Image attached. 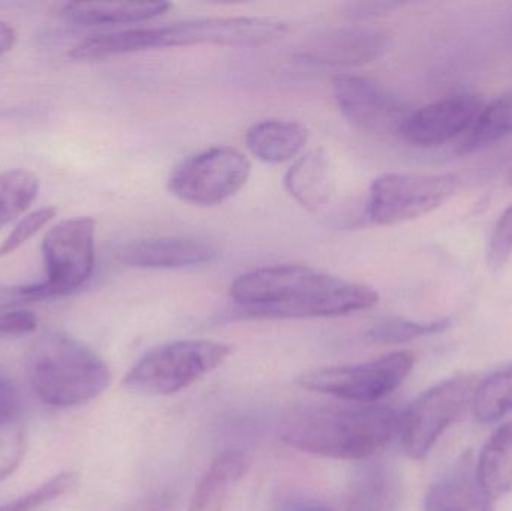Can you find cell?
I'll return each instance as SVG.
<instances>
[{"label": "cell", "instance_id": "21", "mask_svg": "<svg viewBox=\"0 0 512 511\" xmlns=\"http://www.w3.org/2000/svg\"><path fill=\"white\" fill-rule=\"evenodd\" d=\"M477 476L484 492L493 501L512 489V422L501 426L481 450Z\"/></svg>", "mask_w": 512, "mask_h": 511}, {"label": "cell", "instance_id": "6", "mask_svg": "<svg viewBox=\"0 0 512 511\" xmlns=\"http://www.w3.org/2000/svg\"><path fill=\"white\" fill-rule=\"evenodd\" d=\"M233 353L231 345L207 339L170 342L144 354L123 386L141 395H174L224 365Z\"/></svg>", "mask_w": 512, "mask_h": 511}, {"label": "cell", "instance_id": "35", "mask_svg": "<svg viewBox=\"0 0 512 511\" xmlns=\"http://www.w3.org/2000/svg\"><path fill=\"white\" fill-rule=\"evenodd\" d=\"M510 180H511V183H512V173H511V177H510Z\"/></svg>", "mask_w": 512, "mask_h": 511}, {"label": "cell", "instance_id": "24", "mask_svg": "<svg viewBox=\"0 0 512 511\" xmlns=\"http://www.w3.org/2000/svg\"><path fill=\"white\" fill-rule=\"evenodd\" d=\"M38 189L39 180L32 171L17 168L0 174V228L32 204Z\"/></svg>", "mask_w": 512, "mask_h": 511}, {"label": "cell", "instance_id": "12", "mask_svg": "<svg viewBox=\"0 0 512 511\" xmlns=\"http://www.w3.org/2000/svg\"><path fill=\"white\" fill-rule=\"evenodd\" d=\"M483 108V99L471 93L445 96L411 111L400 135L412 146H441L471 131Z\"/></svg>", "mask_w": 512, "mask_h": 511}, {"label": "cell", "instance_id": "19", "mask_svg": "<svg viewBox=\"0 0 512 511\" xmlns=\"http://www.w3.org/2000/svg\"><path fill=\"white\" fill-rule=\"evenodd\" d=\"M309 141V129L295 120L265 119L255 123L246 134V146L259 161L283 164L303 152Z\"/></svg>", "mask_w": 512, "mask_h": 511}, {"label": "cell", "instance_id": "26", "mask_svg": "<svg viewBox=\"0 0 512 511\" xmlns=\"http://www.w3.org/2000/svg\"><path fill=\"white\" fill-rule=\"evenodd\" d=\"M26 453V432L20 423H0V482L20 467Z\"/></svg>", "mask_w": 512, "mask_h": 511}, {"label": "cell", "instance_id": "32", "mask_svg": "<svg viewBox=\"0 0 512 511\" xmlns=\"http://www.w3.org/2000/svg\"><path fill=\"white\" fill-rule=\"evenodd\" d=\"M48 503V492L38 488L23 497L15 498L14 501L2 504L0 511H32Z\"/></svg>", "mask_w": 512, "mask_h": 511}, {"label": "cell", "instance_id": "10", "mask_svg": "<svg viewBox=\"0 0 512 511\" xmlns=\"http://www.w3.org/2000/svg\"><path fill=\"white\" fill-rule=\"evenodd\" d=\"M477 381L456 377L427 390L400 417V440L408 458L421 461L444 432L472 407Z\"/></svg>", "mask_w": 512, "mask_h": 511}, {"label": "cell", "instance_id": "5", "mask_svg": "<svg viewBox=\"0 0 512 511\" xmlns=\"http://www.w3.org/2000/svg\"><path fill=\"white\" fill-rule=\"evenodd\" d=\"M95 219H65L42 240L45 279L0 287V311L69 296L87 284L95 269Z\"/></svg>", "mask_w": 512, "mask_h": 511}, {"label": "cell", "instance_id": "22", "mask_svg": "<svg viewBox=\"0 0 512 511\" xmlns=\"http://www.w3.org/2000/svg\"><path fill=\"white\" fill-rule=\"evenodd\" d=\"M512 135V93L484 105L463 143V152H474Z\"/></svg>", "mask_w": 512, "mask_h": 511}, {"label": "cell", "instance_id": "28", "mask_svg": "<svg viewBox=\"0 0 512 511\" xmlns=\"http://www.w3.org/2000/svg\"><path fill=\"white\" fill-rule=\"evenodd\" d=\"M512 257V206L508 207L495 230H493L492 237H490L489 254H487V261L489 267L493 272L501 270L505 264L510 261Z\"/></svg>", "mask_w": 512, "mask_h": 511}, {"label": "cell", "instance_id": "3", "mask_svg": "<svg viewBox=\"0 0 512 511\" xmlns=\"http://www.w3.org/2000/svg\"><path fill=\"white\" fill-rule=\"evenodd\" d=\"M285 32L286 24L271 17L198 18L167 26L140 27L90 36L78 42L69 51V57L77 62H93L165 47H254L274 41Z\"/></svg>", "mask_w": 512, "mask_h": 511}, {"label": "cell", "instance_id": "29", "mask_svg": "<svg viewBox=\"0 0 512 511\" xmlns=\"http://www.w3.org/2000/svg\"><path fill=\"white\" fill-rule=\"evenodd\" d=\"M38 326V318L33 312L23 309L0 311V338H18L29 335Z\"/></svg>", "mask_w": 512, "mask_h": 511}, {"label": "cell", "instance_id": "27", "mask_svg": "<svg viewBox=\"0 0 512 511\" xmlns=\"http://www.w3.org/2000/svg\"><path fill=\"white\" fill-rule=\"evenodd\" d=\"M56 213V207H42V209L35 210V212L29 213L26 218L21 219L0 245V258L11 255L12 252L21 248L24 243L29 242L45 225L53 221Z\"/></svg>", "mask_w": 512, "mask_h": 511}, {"label": "cell", "instance_id": "14", "mask_svg": "<svg viewBox=\"0 0 512 511\" xmlns=\"http://www.w3.org/2000/svg\"><path fill=\"white\" fill-rule=\"evenodd\" d=\"M215 257V246L197 237H150L126 243L117 252L120 263L137 269H186Z\"/></svg>", "mask_w": 512, "mask_h": 511}, {"label": "cell", "instance_id": "9", "mask_svg": "<svg viewBox=\"0 0 512 511\" xmlns=\"http://www.w3.org/2000/svg\"><path fill=\"white\" fill-rule=\"evenodd\" d=\"M459 186L454 174H382L370 186L367 216L376 225L403 224L439 209Z\"/></svg>", "mask_w": 512, "mask_h": 511}, {"label": "cell", "instance_id": "18", "mask_svg": "<svg viewBox=\"0 0 512 511\" xmlns=\"http://www.w3.org/2000/svg\"><path fill=\"white\" fill-rule=\"evenodd\" d=\"M249 465L248 455L239 450L216 456L195 489L189 511H230L234 491L248 473Z\"/></svg>", "mask_w": 512, "mask_h": 511}, {"label": "cell", "instance_id": "7", "mask_svg": "<svg viewBox=\"0 0 512 511\" xmlns=\"http://www.w3.org/2000/svg\"><path fill=\"white\" fill-rule=\"evenodd\" d=\"M415 366L411 351H396L358 365L312 369L297 383L312 392L324 393L358 404H373L396 392Z\"/></svg>", "mask_w": 512, "mask_h": 511}, {"label": "cell", "instance_id": "30", "mask_svg": "<svg viewBox=\"0 0 512 511\" xmlns=\"http://www.w3.org/2000/svg\"><path fill=\"white\" fill-rule=\"evenodd\" d=\"M18 407H20V398H18L17 387L0 372V423L15 420Z\"/></svg>", "mask_w": 512, "mask_h": 511}, {"label": "cell", "instance_id": "17", "mask_svg": "<svg viewBox=\"0 0 512 511\" xmlns=\"http://www.w3.org/2000/svg\"><path fill=\"white\" fill-rule=\"evenodd\" d=\"M286 192L309 212H319L330 203L334 191L333 168L324 150H312L286 171Z\"/></svg>", "mask_w": 512, "mask_h": 511}, {"label": "cell", "instance_id": "20", "mask_svg": "<svg viewBox=\"0 0 512 511\" xmlns=\"http://www.w3.org/2000/svg\"><path fill=\"white\" fill-rule=\"evenodd\" d=\"M170 9L168 2H77L66 3L62 15L77 26H120L161 17Z\"/></svg>", "mask_w": 512, "mask_h": 511}, {"label": "cell", "instance_id": "13", "mask_svg": "<svg viewBox=\"0 0 512 511\" xmlns=\"http://www.w3.org/2000/svg\"><path fill=\"white\" fill-rule=\"evenodd\" d=\"M387 48V35L381 30L349 26L310 39L303 48V57L319 65L355 66L379 59Z\"/></svg>", "mask_w": 512, "mask_h": 511}, {"label": "cell", "instance_id": "23", "mask_svg": "<svg viewBox=\"0 0 512 511\" xmlns=\"http://www.w3.org/2000/svg\"><path fill=\"white\" fill-rule=\"evenodd\" d=\"M472 410L481 423H495L512 411V365L478 384Z\"/></svg>", "mask_w": 512, "mask_h": 511}, {"label": "cell", "instance_id": "11", "mask_svg": "<svg viewBox=\"0 0 512 511\" xmlns=\"http://www.w3.org/2000/svg\"><path fill=\"white\" fill-rule=\"evenodd\" d=\"M333 95L340 113L352 125L375 134H400L411 113L399 96L361 75H336Z\"/></svg>", "mask_w": 512, "mask_h": 511}, {"label": "cell", "instance_id": "31", "mask_svg": "<svg viewBox=\"0 0 512 511\" xmlns=\"http://www.w3.org/2000/svg\"><path fill=\"white\" fill-rule=\"evenodd\" d=\"M402 3L397 2H358L349 3L346 6V14L351 18H363L378 17V15L387 14V12L393 11V9L399 8Z\"/></svg>", "mask_w": 512, "mask_h": 511}, {"label": "cell", "instance_id": "2", "mask_svg": "<svg viewBox=\"0 0 512 511\" xmlns=\"http://www.w3.org/2000/svg\"><path fill=\"white\" fill-rule=\"evenodd\" d=\"M402 414L388 407L306 405L285 417L280 437L300 452L343 461H367L400 431Z\"/></svg>", "mask_w": 512, "mask_h": 511}, {"label": "cell", "instance_id": "8", "mask_svg": "<svg viewBox=\"0 0 512 511\" xmlns=\"http://www.w3.org/2000/svg\"><path fill=\"white\" fill-rule=\"evenodd\" d=\"M248 156L230 146H216L183 159L168 180L174 197L192 206H218L233 198L251 176Z\"/></svg>", "mask_w": 512, "mask_h": 511}, {"label": "cell", "instance_id": "15", "mask_svg": "<svg viewBox=\"0 0 512 511\" xmlns=\"http://www.w3.org/2000/svg\"><path fill=\"white\" fill-rule=\"evenodd\" d=\"M495 501L484 492L472 453L460 456L426 494V511H493Z\"/></svg>", "mask_w": 512, "mask_h": 511}, {"label": "cell", "instance_id": "25", "mask_svg": "<svg viewBox=\"0 0 512 511\" xmlns=\"http://www.w3.org/2000/svg\"><path fill=\"white\" fill-rule=\"evenodd\" d=\"M451 326L450 318L432 321L405 320V318H391L370 330L369 336L376 344H402L414 341L423 336L436 335L445 332Z\"/></svg>", "mask_w": 512, "mask_h": 511}, {"label": "cell", "instance_id": "4", "mask_svg": "<svg viewBox=\"0 0 512 511\" xmlns=\"http://www.w3.org/2000/svg\"><path fill=\"white\" fill-rule=\"evenodd\" d=\"M33 393L44 404L72 408L101 396L110 386L107 363L83 342L62 332L39 336L26 360Z\"/></svg>", "mask_w": 512, "mask_h": 511}, {"label": "cell", "instance_id": "1", "mask_svg": "<svg viewBox=\"0 0 512 511\" xmlns=\"http://www.w3.org/2000/svg\"><path fill=\"white\" fill-rule=\"evenodd\" d=\"M240 314L262 320L342 317L379 302L369 285L346 281L304 264H277L240 275L231 285Z\"/></svg>", "mask_w": 512, "mask_h": 511}, {"label": "cell", "instance_id": "16", "mask_svg": "<svg viewBox=\"0 0 512 511\" xmlns=\"http://www.w3.org/2000/svg\"><path fill=\"white\" fill-rule=\"evenodd\" d=\"M402 482L393 465L385 461H361L346 492V511H397Z\"/></svg>", "mask_w": 512, "mask_h": 511}, {"label": "cell", "instance_id": "34", "mask_svg": "<svg viewBox=\"0 0 512 511\" xmlns=\"http://www.w3.org/2000/svg\"><path fill=\"white\" fill-rule=\"evenodd\" d=\"M17 42V32L11 24L0 20V56L8 53Z\"/></svg>", "mask_w": 512, "mask_h": 511}, {"label": "cell", "instance_id": "33", "mask_svg": "<svg viewBox=\"0 0 512 511\" xmlns=\"http://www.w3.org/2000/svg\"><path fill=\"white\" fill-rule=\"evenodd\" d=\"M283 511H336L328 507L327 504L322 501L315 500V498L297 497H286L282 503Z\"/></svg>", "mask_w": 512, "mask_h": 511}]
</instances>
